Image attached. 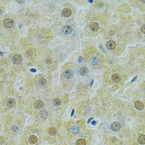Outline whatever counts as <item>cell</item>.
Returning a JSON list of instances; mask_svg holds the SVG:
<instances>
[{"mask_svg":"<svg viewBox=\"0 0 145 145\" xmlns=\"http://www.w3.org/2000/svg\"><path fill=\"white\" fill-rule=\"evenodd\" d=\"M23 59L22 56L19 54L15 55L13 57L12 61L14 64L18 65L21 63Z\"/></svg>","mask_w":145,"mask_h":145,"instance_id":"cell-1","label":"cell"},{"mask_svg":"<svg viewBox=\"0 0 145 145\" xmlns=\"http://www.w3.org/2000/svg\"><path fill=\"white\" fill-rule=\"evenodd\" d=\"M14 22L12 19L10 18H6L4 20L3 25L4 27L7 29H9L13 26Z\"/></svg>","mask_w":145,"mask_h":145,"instance_id":"cell-2","label":"cell"},{"mask_svg":"<svg viewBox=\"0 0 145 145\" xmlns=\"http://www.w3.org/2000/svg\"><path fill=\"white\" fill-rule=\"evenodd\" d=\"M74 75L73 71L72 69H67L64 72V77L67 79H70L73 77Z\"/></svg>","mask_w":145,"mask_h":145,"instance_id":"cell-3","label":"cell"},{"mask_svg":"<svg viewBox=\"0 0 145 145\" xmlns=\"http://www.w3.org/2000/svg\"><path fill=\"white\" fill-rule=\"evenodd\" d=\"M44 106V103L43 101L40 99L37 100L34 102V107L36 109H41Z\"/></svg>","mask_w":145,"mask_h":145,"instance_id":"cell-4","label":"cell"},{"mask_svg":"<svg viewBox=\"0 0 145 145\" xmlns=\"http://www.w3.org/2000/svg\"><path fill=\"white\" fill-rule=\"evenodd\" d=\"M72 30V27L68 25L64 26L62 28V32L66 35H69L71 33Z\"/></svg>","mask_w":145,"mask_h":145,"instance_id":"cell-5","label":"cell"},{"mask_svg":"<svg viewBox=\"0 0 145 145\" xmlns=\"http://www.w3.org/2000/svg\"><path fill=\"white\" fill-rule=\"evenodd\" d=\"M16 104V102L13 98H9L7 100L6 105L8 107L12 108L15 107Z\"/></svg>","mask_w":145,"mask_h":145,"instance_id":"cell-6","label":"cell"},{"mask_svg":"<svg viewBox=\"0 0 145 145\" xmlns=\"http://www.w3.org/2000/svg\"><path fill=\"white\" fill-rule=\"evenodd\" d=\"M107 48L109 50H112L116 47V43L115 41L112 40L108 41L106 43Z\"/></svg>","mask_w":145,"mask_h":145,"instance_id":"cell-7","label":"cell"},{"mask_svg":"<svg viewBox=\"0 0 145 145\" xmlns=\"http://www.w3.org/2000/svg\"><path fill=\"white\" fill-rule=\"evenodd\" d=\"M90 28L92 32H95L97 31L99 28V25L97 22H93L91 23L90 25Z\"/></svg>","mask_w":145,"mask_h":145,"instance_id":"cell-8","label":"cell"},{"mask_svg":"<svg viewBox=\"0 0 145 145\" xmlns=\"http://www.w3.org/2000/svg\"><path fill=\"white\" fill-rule=\"evenodd\" d=\"M121 128V125L119 122H115L112 123L111 128L114 131H117L119 130Z\"/></svg>","mask_w":145,"mask_h":145,"instance_id":"cell-9","label":"cell"},{"mask_svg":"<svg viewBox=\"0 0 145 145\" xmlns=\"http://www.w3.org/2000/svg\"><path fill=\"white\" fill-rule=\"evenodd\" d=\"M72 13V10L70 9L65 8L62 11V16L66 17H68L71 15Z\"/></svg>","mask_w":145,"mask_h":145,"instance_id":"cell-10","label":"cell"},{"mask_svg":"<svg viewBox=\"0 0 145 145\" xmlns=\"http://www.w3.org/2000/svg\"><path fill=\"white\" fill-rule=\"evenodd\" d=\"M79 72L81 76H86L89 73V70L86 67L83 66L79 69Z\"/></svg>","mask_w":145,"mask_h":145,"instance_id":"cell-11","label":"cell"},{"mask_svg":"<svg viewBox=\"0 0 145 145\" xmlns=\"http://www.w3.org/2000/svg\"><path fill=\"white\" fill-rule=\"evenodd\" d=\"M40 117L43 120H46L48 116V112L45 109H43L39 113Z\"/></svg>","mask_w":145,"mask_h":145,"instance_id":"cell-12","label":"cell"},{"mask_svg":"<svg viewBox=\"0 0 145 145\" xmlns=\"http://www.w3.org/2000/svg\"><path fill=\"white\" fill-rule=\"evenodd\" d=\"M134 105L135 107L138 110H142L144 107V105L140 101H136L135 102Z\"/></svg>","mask_w":145,"mask_h":145,"instance_id":"cell-13","label":"cell"},{"mask_svg":"<svg viewBox=\"0 0 145 145\" xmlns=\"http://www.w3.org/2000/svg\"><path fill=\"white\" fill-rule=\"evenodd\" d=\"M28 140L30 144L34 145L37 142L38 139L36 136L32 135L30 136Z\"/></svg>","mask_w":145,"mask_h":145,"instance_id":"cell-14","label":"cell"},{"mask_svg":"<svg viewBox=\"0 0 145 145\" xmlns=\"http://www.w3.org/2000/svg\"><path fill=\"white\" fill-rule=\"evenodd\" d=\"M111 78L112 81L115 83H118L121 80L120 76L117 73H115L112 75Z\"/></svg>","mask_w":145,"mask_h":145,"instance_id":"cell-15","label":"cell"},{"mask_svg":"<svg viewBox=\"0 0 145 145\" xmlns=\"http://www.w3.org/2000/svg\"><path fill=\"white\" fill-rule=\"evenodd\" d=\"M48 133L51 136H54L57 133V130L54 127H52L49 128L48 130Z\"/></svg>","mask_w":145,"mask_h":145,"instance_id":"cell-16","label":"cell"},{"mask_svg":"<svg viewBox=\"0 0 145 145\" xmlns=\"http://www.w3.org/2000/svg\"><path fill=\"white\" fill-rule=\"evenodd\" d=\"M90 63L93 65H97L99 62V59L96 56H94L91 58L90 60Z\"/></svg>","mask_w":145,"mask_h":145,"instance_id":"cell-17","label":"cell"},{"mask_svg":"<svg viewBox=\"0 0 145 145\" xmlns=\"http://www.w3.org/2000/svg\"><path fill=\"white\" fill-rule=\"evenodd\" d=\"M38 83L39 85L42 86H46L47 83V80L43 77H41L39 78L38 79Z\"/></svg>","mask_w":145,"mask_h":145,"instance_id":"cell-18","label":"cell"},{"mask_svg":"<svg viewBox=\"0 0 145 145\" xmlns=\"http://www.w3.org/2000/svg\"><path fill=\"white\" fill-rule=\"evenodd\" d=\"M71 132L74 134H77L79 133V126L77 125L74 126L71 128Z\"/></svg>","mask_w":145,"mask_h":145,"instance_id":"cell-19","label":"cell"},{"mask_svg":"<svg viewBox=\"0 0 145 145\" xmlns=\"http://www.w3.org/2000/svg\"><path fill=\"white\" fill-rule=\"evenodd\" d=\"M53 103L54 106L56 107L60 106L62 104L61 100L59 98H55L53 100Z\"/></svg>","mask_w":145,"mask_h":145,"instance_id":"cell-20","label":"cell"},{"mask_svg":"<svg viewBox=\"0 0 145 145\" xmlns=\"http://www.w3.org/2000/svg\"><path fill=\"white\" fill-rule=\"evenodd\" d=\"M138 142L141 145L145 144V135H142L139 136L137 139Z\"/></svg>","mask_w":145,"mask_h":145,"instance_id":"cell-21","label":"cell"},{"mask_svg":"<svg viewBox=\"0 0 145 145\" xmlns=\"http://www.w3.org/2000/svg\"><path fill=\"white\" fill-rule=\"evenodd\" d=\"M85 140L83 139H79L76 142L77 145H86V143Z\"/></svg>","mask_w":145,"mask_h":145,"instance_id":"cell-22","label":"cell"},{"mask_svg":"<svg viewBox=\"0 0 145 145\" xmlns=\"http://www.w3.org/2000/svg\"><path fill=\"white\" fill-rule=\"evenodd\" d=\"M11 129L12 131L15 133L18 132L19 130V127L16 125H13L11 126Z\"/></svg>","mask_w":145,"mask_h":145,"instance_id":"cell-23","label":"cell"},{"mask_svg":"<svg viewBox=\"0 0 145 145\" xmlns=\"http://www.w3.org/2000/svg\"><path fill=\"white\" fill-rule=\"evenodd\" d=\"M140 30L143 33L145 34V25H143L141 28Z\"/></svg>","mask_w":145,"mask_h":145,"instance_id":"cell-24","label":"cell"},{"mask_svg":"<svg viewBox=\"0 0 145 145\" xmlns=\"http://www.w3.org/2000/svg\"><path fill=\"white\" fill-rule=\"evenodd\" d=\"M46 62L48 64H50L51 63L52 61L51 59H47L46 60Z\"/></svg>","mask_w":145,"mask_h":145,"instance_id":"cell-25","label":"cell"},{"mask_svg":"<svg viewBox=\"0 0 145 145\" xmlns=\"http://www.w3.org/2000/svg\"><path fill=\"white\" fill-rule=\"evenodd\" d=\"M82 60H83V58L82 57H80L78 59V62L80 63H81Z\"/></svg>","mask_w":145,"mask_h":145,"instance_id":"cell-26","label":"cell"},{"mask_svg":"<svg viewBox=\"0 0 145 145\" xmlns=\"http://www.w3.org/2000/svg\"><path fill=\"white\" fill-rule=\"evenodd\" d=\"M94 119V117H91L89 118V119H88V120L87 121V123L88 124H89L90 123V122L92 120H93Z\"/></svg>","mask_w":145,"mask_h":145,"instance_id":"cell-27","label":"cell"},{"mask_svg":"<svg viewBox=\"0 0 145 145\" xmlns=\"http://www.w3.org/2000/svg\"><path fill=\"white\" fill-rule=\"evenodd\" d=\"M75 110L74 109H73L71 113V117H72L73 116L74 114L75 113Z\"/></svg>","mask_w":145,"mask_h":145,"instance_id":"cell-28","label":"cell"},{"mask_svg":"<svg viewBox=\"0 0 145 145\" xmlns=\"http://www.w3.org/2000/svg\"><path fill=\"white\" fill-rule=\"evenodd\" d=\"M94 79H92L90 82V87H91L92 86H93V84L94 83Z\"/></svg>","mask_w":145,"mask_h":145,"instance_id":"cell-29","label":"cell"},{"mask_svg":"<svg viewBox=\"0 0 145 145\" xmlns=\"http://www.w3.org/2000/svg\"><path fill=\"white\" fill-rule=\"evenodd\" d=\"M91 124L93 125H95L97 124V122L96 121L94 120L92 122Z\"/></svg>","mask_w":145,"mask_h":145,"instance_id":"cell-30","label":"cell"},{"mask_svg":"<svg viewBox=\"0 0 145 145\" xmlns=\"http://www.w3.org/2000/svg\"><path fill=\"white\" fill-rule=\"evenodd\" d=\"M30 71H31V72H36V69H34V68H32V69H30Z\"/></svg>","mask_w":145,"mask_h":145,"instance_id":"cell-31","label":"cell"},{"mask_svg":"<svg viewBox=\"0 0 145 145\" xmlns=\"http://www.w3.org/2000/svg\"><path fill=\"white\" fill-rule=\"evenodd\" d=\"M137 76H136V77H135L133 78V79H132V81L131 82H134L135 80H136V79H137Z\"/></svg>","mask_w":145,"mask_h":145,"instance_id":"cell-32","label":"cell"},{"mask_svg":"<svg viewBox=\"0 0 145 145\" xmlns=\"http://www.w3.org/2000/svg\"><path fill=\"white\" fill-rule=\"evenodd\" d=\"M7 145V144H6V145Z\"/></svg>","mask_w":145,"mask_h":145,"instance_id":"cell-33","label":"cell"}]
</instances>
